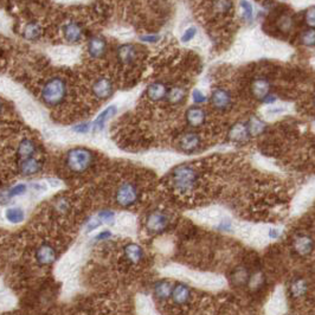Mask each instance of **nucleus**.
I'll use <instances>...</instances> for the list:
<instances>
[{"label":"nucleus","mask_w":315,"mask_h":315,"mask_svg":"<svg viewBox=\"0 0 315 315\" xmlns=\"http://www.w3.org/2000/svg\"><path fill=\"white\" fill-rule=\"evenodd\" d=\"M171 183L177 192L187 194L196 188L198 184V172L191 165H180L173 170Z\"/></svg>","instance_id":"obj_1"},{"label":"nucleus","mask_w":315,"mask_h":315,"mask_svg":"<svg viewBox=\"0 0 315 315\" xmlns=\"http://www.w3.org/2000/svg\"><path fill=\"white\" fill-rule=\"evenodd\" d=\"M44 103L55 107L61 104L67 97V83L62 77H52L44 84L40 91Z\"/></svg>","instance_id":"obj_2"},{"label":"nucleus","mask_w":315,"mask_h":315,"mask_svg":"<svg viewBox=\"0 0 315 315\" xmlns=\"http://www.w3.org/2000/svg\"><path fill=\"white\" fill-rule=\"evenodd\" d=\"M94 163V154L91 150L87 148H77L70 149L67 154V166L76 173H82L87 171Z\"/></svg>","instance_id":"obj_3"},{"label":"nucleus","mask_w":315,"mask_h":315,"mask_svg":"<svg viewBox=\"0 0 315 315\" xmlns=\"http://www.w3.org/2000/svg\"><path fill=\"white\" fill-rule=\"evenodd\" d=\"M139 190L133 183H123L120 185L115 193V199L120 206L129 207L139 199Z\"/></svg>","instance_id":"obj_4"},{"label":"nucleus","mask_w":315,"mask_h":315,"mask_svg":"<svg viewBox=\"0 0 315 315\" xmlns=\"http://www.w3.org/2000/svg\"><path fill=\"white\" fill-rule=\"evenodd\" d=\"M211 103L217 111L227 112L232 106L231 94L223 88L216 89L211 95Z\"/></svg>","instance_id":"obj_5"},{"label":"nucleus","mask_w":315,"mask_h":315,"mask_svg":"<svg viewBox=\"0 0 315 315\" xmlns=\"http://www.w3.org/2000/svg\"><path fill=\"white\" fill-rule=\"evenodd\" d=\"M169 217L162 211H153L147 216L146 227L152 232H160L165 230L169 225Z\"/></svg>","instance_id":"obj_6"},{"label":"nucleus","mask_w":315,"mask_h":315,"mask_svg":"<svg viewBox=\"0 0 315 315\" xmlns=\"http://www.w3.org/2000/svg\"><path fill=\"white\" fill-rule=\"evenodd\" d=\"M191 280H193L194 282L198 285L206 287V288H221L224 285V281L221 279L219 276L211 275V274H200V273H188Z\"/></svg>","instance_id":"obj_7"},{"label":"nucleus","mask_w":315,"mask_h":315,"mask_svg":"<svg viewBox=\"0 0 315 315\" xmlns=\"http://www.w3.org/2000/svg\"><path fill=\"white\" fill-rule=\"evenodd\" d=\"M293 249L300 256L310 255L314 250L313 238L306 234L296 235L293 239Z\"/></svg>","instance_id":"obj_8"},{"label":"nucleus","mask_w":315,"mask_h":315,"mask_svg":"<svg viewBox=\"0 0 315 315\" xmlns=\"http://www.w3.org/2000/svg\"><path fill=\"white\" fill-rule=\"evenodd\" d=\"M270 82L267 78L258 77L256 80L252 81L251 83V94L256 100L263 101L266 97H268L270 95Z\"/></svg>","instance_id":"obj_9"},{"label":"nucleus","mask_w":315,"mask_h":315,"mask_svg":"<svg viewBox=\"0 0 315 315\" xmlns=\"http://www.w3.org/2000/svg\"><path fill=\"white\" fill-rule=\"evenodd\" d=\"M113 90H114V87H113L112 81L106 77L98 78L94 83V85H92V92L100 100H106V98L111 97Z\"/></svg>","instance_id":"obj_10"},{"label":"nucleus","mask_w":315,"mask_h":315,"mask_svg":"<svg viewBox=\"0 0 315 315\" xmlns=\"http://www.w3.org/2000/svg\"><path fill=\"white\" fill-rule=\"evenodd\" d=\"M200 146V138L196 133H185L179 140V147L183 152L192 153L199 148Z\"/></svg>","instance_id":"obj_11"},{"label":"nucleus","mask_w":315,"mask_h":315,"mask_svg":"<svg viewBox=\"0 0 315 315\" xmlns=\"http://www.w3.org/2000/svg\"><path fill=\"white\" fill-rule=\"evenodd\" d=\"M78 261H80V254L77 251H71L68 254L66 257L62 259L57 268L58 275L66 276L68 274H70L75 269V267L77 266Z\"/></svg>","instance_id":"obj_12"},{"label":"nucleus","mask_w":315,"mask_h":315,"mask_svg":"<svg viewBox=\"0 0 315 315\" xmlns=\"http://www.w3.org/2000/svg\"><path fill=\"white\" fill-rule=\"evenodd\" d=\"M248 122H237L229 131V139L234 142H244L249 139Z\"/></svg>","instance_id":"obj_13"},{"label":"nucleus","mask_w":315,"mask_h":315,"mask_svg":"<svg viewBox=\"0 0 315 315\" xmlns=\"http://www.w3.org/2000/svg\"><path fill=\"white\" fill-rule=\"evenodd\" d=\"M63 35L69 43H77L83 35V29L81 24L76 22H69L63 26Z\"/></svg>","instance_id":"obj_14"},{"label":"nucleus","mask_w":315,"mask_h":315,"mask_svg":"<svg viewBox=\"0 0 315 315\" xmlns=\"http://www.w3.org/2000/svg\"><path fill=\"white\" fill-rule=\"evenodd\" d=\"M36 259L39 265L49 266L56 259V251H55V249L51 245L43 244L37 249Z\"/></svg>","instance_id":"obj_15"},{"label":"nucleus","mask_w":315,"mask_h":315,"mask_svg":"<svg viewBox=\"0 0 315 315\" xmlns=\"http://www.w3.org/2000/svg\"><path fill=\"white\" fill-rule=\"evenodd\" d=\"M42 163L36 158H29V159L20 160L19 163V172L25 177L33 176L42 170Z\"/></svg>","instance_id":"obj_16"},{"label":"nucleus","mask_w":315,"mask_h":315,"mask_svg":"<svg viewBox=\"0 0 315 315\" xmlns=\"http://www.w3.org/2000/svg\"><path fill=\"white\" fill-rule=\"evenodd\" d=\"M106 50H107V43L102 37H92L88 43V52L91 57L101 58L104 56Z\"/></svg>","instance_id":"obj_17"},{"label":"nucleus","mask_w":315,"mask_h":315,"mask_svg":"<svg viewBox=\"0 0 315 315\" xmlns=\"http://www.w3.org/2000/svg\"><path fill=\"white\" fill-rule=\"evenodd\" d=\"M37 152V147L35 145V142L31 139H23L22 141L19 142L18 148H17V155L20 160H25L29 159V158H33Z\"/></svg>","instance_id":"obj_18"},{"label":"nucleus","mask_w":315,"mask_h":315,"mask_svg":"<svg viewBox=\"0 0 315 315\" xmlns=\"http://www.w3.org/2000/svg\"><path fill=\"white\" fill-rule=\"evenodd\" d=\"M206 119V114L199 107H191L186 112V121L192 127H199L203 125Z\"/></svg>","instance_id":"obj_19"},{"label":"nucleus","mask_w":315,"mask_h":315,"mask_svg":"<svg viewBox=\"0 0 315 315\" xmlns=\"http://www.w3.org/2000/svg\"><path fill=\"white\" fill-rule=\"evenodd\" d=\"M191 296V292L188 289V287L184 283H178V285L173 288L172 293V300L173 302L178 304V306H181V304H185L188 302Z\"/></svg>","instance_id":"obj_20"},{"label":"nucleus","mask_w":315,"mask_h":315,"mask_svg":"<svg viewBox=\"0 0 315 315\" xmlns=\"http://www.w3.org/2000/svg\"><path fill=\"white\" fill-rule=\"evenodd\" d=\"M167 88L166 85L162 83V82H154L147 89V95H148L149 100L154 102L162 101L167 96Z\"/></svg>","instance_id":"obj_21"},{"label":"nucleus","mask_w":315,"mask_h":315,"mask_svg":"<svg viewBox=\"0 0 315 315\" xmlns=\"http://www.w3.org/2000/svg\"><path fill=\"white\" fill-rule=\"evenodd\" d=\"M116 111H118L116 106H109L108 108H106L104 111L97 116L96 120H95V121H94V123H92V131H94V132H101L102 129L104 128L106 122H107L108 120L112 118V116H114Z\"/></svg>","instance_id":"obj_22"},{"label":"nucleus","mask_w":315,"mask_h":315,"mask_svg":"<svg viewBox=\"0 0 315 315\" xmlns=\"http://www.w3.org/2000/svg\"><path fill=\"white\" fill-rule=\"evenodd\" d=\"M136 56H138V52H136L135 46L131 44H125L118 49V57L121 63L131 64L135 61Z\"/></svg>","instance_id":"obj_23"},{"label":"nucleus","mask_w":315,"mask_h":315,"mask_svg":"<svg viewBox=\"0 0 315 315\" xmlns=\"http://www.w3.org/2000/svg\"><path fill=\"white\" fill-rule=\"evenodd\" d=\"M123 254L131 263H139L143 257V250L135 243H129L123 249Z\"/></svg>","instance_id":"obj_24"},{"label":"nucleus","mask_w":315,"mask_h":315,"mask_svg":"<svg viewBox=\"0 0 315 315\" xmlns=\"http://www.w3.org/2000/svg\"><path fill=\"white\" fill-rule=\"evenodd\" d=\"M173 288L174 287H172V283H171L170 281L166 280L159 281V282H156L155 285H154L153 288L154 295L160 300H166L169 299L170 296H172Z\"/></svg>","instance_id":"obj_25"},{"label":"nucleus","mask_w":315,"mask_h":315,"mask_svg":"<svg viewBox=\"0 0 315 315\" xmlns=\"http://www.w3.org/2000/svg\"><path fill=\"white\" fill-rule=\"evenodd\" d=\"M308 292V285L307 282L301 277H296L292 281L289 286V293L294 299H299L307 294Z\"/></svg>","instance_id":"obj_26"},{"label":"nucleus","mask_w":315,"mask_h":315,"mask_svg":"<svg viewBox=\"0 0 315 315\" xmlns=\"http://www.w3.org/2000/svg\"><path fill=\"white\" fill-rule=\"evenodd\" d=\"M186 97V90L183 87H174L167 92L166 100L171 104H180Z\"/></svg>","instance_id":"obj_27"},{"label":"nucleus","mask_w":315,"mask_h":315,"mask_svg":"<svg viewBox=\"0 0 315 315\" xmlns=\"http://www.w3.org/2000/svg\"><path fill=\"white\" fill-rule=\"evenodd\" d=\"M248 128L250 135H259L261 133L265 132L267 125L263 120L257 118V116H252L248 121Z\"/></svg>","instance_id":"obj_28"},{"label":"nucleus","mask_w":315,"mask_h":315,"mask_svg":"<svg viewBox=\"0 0 315 315\" xmlns=\"http://www.w3.org/2000/svg\"><path fill=\"white\" fill-rule=\"evenodd\" d=\"M40 33H42V29H40L38 24L35 22H31L27 24L23 30V36L30 40L38 39L40 37Z\"/></svg>","instance_id":"obj_29"},{"label":"nucleus","mask_w":315,"mask_h":315,"mask_svg":"<svg viewBox=\"0 0 315 315\" xmlns=\"http://www.w3.org/2000/svg\"><path fill=\"white\" fill-rule=\"evenodd\" d=\"M277 29H279L281 32L283 33H289L290 31L293 30L294 27V19L292 16L289 15H282L279 17V19H277Z\"/></svg>","instance_id":"obj_30"},{"label":"nucleus","mask_w":315,"mask_h":315,"mask_svg":"<svg viewBox=\"0 0 315 315\" xmlns=\"http://www.w3.org/2000/svg\"><path fill=\"white\" fill-rule=\"evenodd\" d=\"M300 44L307 47L315 46V29L309 27V29L302 31L299 36Z\"/></svg>","instance_id":"obj_31"},{"label":"nucleus","mask_w":315,"mask_h":315,"mask_svg":"<svg viewBox=\"0 0 315 315\" xmlns=\"http://www.w3.org/2000/svg\"><path fill=\"white\" fill-rule=\"evenodd\" d=\"M6 218H8V221L11 222V223L17 224L24 221V218H25V214H24L23 208H20L18 206L10 207L8 208V211H6Z\"/></svg>","instance_id":"obj_32"},{"label":"nucleus","mask_w":315,"mask_h":315,"mask_svg":"<svg viewBox=\"0 0 315 315\" xmlns=\"http://www.w3.org/2000/svg\"><path fill=\"white\" fill-rule=\"evenodd\" d=\"M249 279H250V276L248 272L243 268L237 269L234 273V275H232V282H234L236 286L245 285V283L249 282Z\"/></svg>","instance_id":"obj_33"},{"label":"nucleus","mask_w":315,"mask_h":315,"mask_svg":"<svg viewBox=\"0 0 315 315\" xmlns=\"http://www.w3.org/2000/svg\"><path fill=\"white\" fill-rule=\"evenodd\" d=\"M239 6H241L242 17L244 18V20H246V22H251L252 18H254V9H252L251 3L248 2V0H241Z\"/></svg>","instance_id":"obj_34"},{"label":"nucleus","mask_w":315,"mask_h":315,"mask_svg":"<svg viewBox=\"0 0 315 315\" xmlns=\"http://www.w3.org/2000/svg\"><path fill=\"white\" fill-rule=\"evenodd\" d=\"M214 9L217 13L221 15H225V13L230 12L232 9V0H215Z\"/></svg>","instance_id":"obj_35"},{"label":"nucleus","mask_w":315,"mask_h":315,"mask_svg":"<svg viewBox=\"0 0 315 315\" xmlns=\"http://www.w3.org/2000/svg\"><path fill=\"white\" fill-rule=\"evenodd\" d=\"M265 281H266L265 275H263L262 273L258 272V273H255L254 275L250 276L248 285L251 289H258V288H261L263 285H265Z\"/></svg>","instance_id":"obj_36"},{"label":"nucleus","mask_w":315,"mask_h":315,"mask_svg":"<svg viewBox=\"0 0 315 315\" xmlns=\"http://www.w3.org/2000/svg\"><path fill=\"white\" fill-rule=\"evenodd\" d=\"M118 223L123 228H133L135 225V217L131 214H123L119 217Z\"/></svg>","instance_id":"obj_37"},{"label":"nucleus","mask_w":315,"mask_h":315,"mask_svg":"<svg viewBox=\"0 0 315 315\" xmlns=\"http://www.w3.org/2000/svg\"><path fill=\"white\" fill-rule=\"evenodd\" d=\"M304 22H306L308 27L315 29V6H310L304 12Z\"/></svg>","instance_id":"obj_38"},{"label":"nucleus","mask_w":315,"mask_h":315,"mask_svg":"<svg viewBox=\"0 0 315 315\" xmlns=\"http://www.w3.org/2000/svg\"><path fill=\"white\" fill-rule=\"evenodd\" d=\"M97 217L100 218V221L104 224L113 225L115 223V215L113 214L112 211H101L100 214L97 215Z\"/></svg>","instance_id":"obj_39"},{"label":"nucleus","mask_w":315,"mask_h":315,"mask_svg":"<svg viewBox=\"0 0 315 315\" xmlns=\"http://www.w3.org/2000/svg\"><path fill=\"white\" fill-rule=\"evenodd\" d=\"M26 192V185L25 184H18L16 185V186H13L12 188H10L8 196L10 198H13V197H17V196H22V194H24Z\"/></svg>","instance_id":"obj_40"},{"label":"nucleus","mask_w":315,"mask_h":315,"mask_svg":"<svg viewBox=\"0 0 315 315\" xmlns=\"http://www.w3.org/2000/svg\"><path fill=\"white\" fill-rule=\"evenodd\" d=\"M166 273L170 274V275L172 276H185V275H188V272L187 270H185V268H183V267H179V266H171L169 267V268L166 269Z\"/></svg>","instance_id":"obj_41"},{"label":"nucleus","mask_w":315,"mask_h":315,"mask_svg":"<svg viewBox=\"0 0 315 315\" xmlns=\"http://www.w3.org/2000/svg\"><path fill=\"white\" fill-rule=\"evenodd\" d=\"M196 35H197V29H196V27H194V26L188 27V29L184 32L183 37H181V42H184V43L190 42V40L192 39Z\"/></svg>","instance_id":"obj_42"},{"label":"nucleus","mask_w":315,"mask_h":315,"mask_svg":"<svg viewBox=\"0 0 315 315\" xmlns=\"http://www.w3.org/2000/svg\"><path fill=\"white\" fill-rule=\"evenodd\" d=\"M192 97H193V101H194V103H197V104H200V103H204V102H206V96H205V95L203 94V92H201L200 90H193V94H192Z\"/></svg>","instance_id":"obj_43"},{"label":"nucleus","mask_w":315,"mask_h":315,"mask_svg":"<svg viewBox=\"0 0 315 315\" xmlns=\"http://www.w3.org/2000/svg\"><path fill=\"white\" fill-rule=\"evenodd\" d=\"M73 129L76 133H80V134H83V133H88L89 129H90V123H89V122L80 123V125L74 126Z\"/></svg>","instance_id":"obj_44"},{"label":"nucleus","mask_w":315,"mask_h":315,"mask_svg":"<svg viewBox=\"0 0 315 315\" xmlns=\"http://www.w3.org/2000/svg\"><path fill=\"white\" fill-rule=\"evenodd\" d=\"M101 224H102V222L100 221V218L98 217L91 219V221L87 224V232H91L92 230H95V229H97L98 227H100Z\"/></svg>","instance_id":"obj_45"},{"label":"nucleus","mask_w":315,"mask_h":315,"mask_svg":"<svg viewBox=\"0 0 315 315\" xmlns=\"http://www.w3.org/2000/svg\"><path fill=\"white\" fill-rule=\"evenodd\" d=\"M218 229H221V230H223V231L230 230V229H231V221H230V219H222V221H219Z\"/></svg>","instance_id":"obj_46"},{"label":"nucleus","mask_w":315,"mask_h":315,"mask_svg":"<svg viewBox=\"0 0 315 315\" xmlns=\"http://www.w3.org/2000/svg\"><path fill=\"white\" fill-rule=\"evenodd\" d=\"M159 39H160V36H158V35H148V36L140 37V40H142V42H146V43H156V42H159Z\"/></svg>","instance_id":"obj_47"},{"label":"nucleus","mask_w":315,"mask_h":315,"mask_svg":"<svg viewBox=\"0 0 315 315\" xmlns=\"http://www.w3.org/2000/svg\"><path fill=\"white\" fill-rule=\"evenodd\" d=\"M76 282H75L74 280H71V281H68V283H67V286H66V288H64V292H67V293H73L75 289H76Z\"/></svg>","instance_id":"obj_48"},{"label":"nucleus","mask_w":315,"mask_h":315,"mask_svg":"<svg viewBox=\"0 0 315 315\" xmlns=\"http://www.w3.org/2000/svg\"><path fill=\"white\" fill-rule=\"evenodd\" d=\"M111 236H112L111 231L104 230V231L100 232V234L96 236V241H103V239H108L109 237H111Z\"/></svg>","instance_id":"obj_49"},{"label":"nucleus","mask_w":315,"mask_h":315,"mask_svg":"<svg viewBox=\"0 0 315 315\" xmlns=\"http://www.w3.org/2000/svg\"><path fill=\"white\" fill-rule=\"evenodd\" d=\"M277 100V97L276 96H274L273 94H270L268 97H266L265 100H263L262 102L263 103H267V104H272V103H274V102H275Z\"/></svg>","instance_id":"obj_50"},{"label":"nucleus","mask_w":315,"mask_h":315,"mask_svg":"<svg viewBox=\"0 0 315 315\" xmlns=\"http://www.w3.org/2000/svg\"><path fill=\"white\" fill-rule=\"evenodd\" d=\"M280 235H281V232H280V230H277V229H272V230L269 231V237L270 238H277V237H280Z\"/></svg>","instance_id":"obj_51"},{"label":"nucleus","mask_w":315,"mask_h":315,"mask_svg":"<svg viewBox=\"0 0 315 315\" xmlns=\"http://www.w3.org/2000/svg\"><path fill=\"white\" fill-rule=\"evenodd\" d=\"M314 106H315V96H314Z\"/></svg>","instance_id":"obj_52"}]
</instances>
